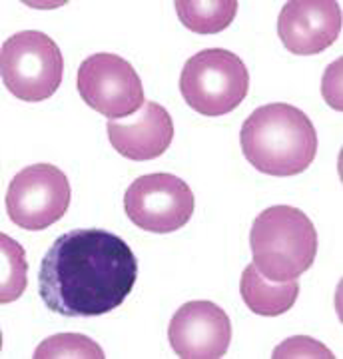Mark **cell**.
<instances>
[{"instance_id":"obj_14","label":"cell","mask_w":343,"mask_h":359,"mask_svg":"<svg viewBox=\"0 0 343 359\" xmlns=\"http://www.w3.org/2000/svg\"><path fill=\"white\" fill-rule=\"evenodd\" d=\"M2 242V285H0V302L11 304L16 302L26 290V259L25 250L8 238L0 236Z\"/></svg>"},{"instance_id":"obj_13","label":"cell","mask_w":343,"mask_h":359,"mask_svg":"<svg viewBox=\"0 0 343 359\" xmlns=\"http://www.w3.org/2000/svg\"><path fill=\"white\" fill-rule=\"evenodd\" d=\"M176 13L182 25L196 34H217L226 30L236 14L238 0H214V2H198V0H176Z\"/></svg>"},{"instance_id":"obj_7","label":"cell","mask_w":343,"mask_h":359,"mask_svg":"<svg viewBox=\"0 0 343 359\" xmlns=\"http://www.w3.org/2000/svg\"><path fill=\"white\" fill-rule=\"evenodd\" d=\"M76 86L82 100L110 120L132 116L146 100L138 72L110 52L92 54L80 65Z\"/></svg>"},{"instance_id":"obj_10","label":"cell","mask_w":343,"mask_h":359,"mask_svg":"<svg viewBox=\"0 0 343 359\" xmlns=\"http://www.w3.org/2000/svg\"><path fill=\"white\" fill-rule=\"evenodd\" d=\"M342 32V6L335 0H292L278 18V36L297 56L328 50Z\"/></svg>"},{"instance_id":"obj_4","label":"cell","mask_w":343,"mask_h":359,"mask_svg":"<svg viewBox=\"0 0 343 359\" xmlns=\"http://www.w3.org/2000/svg\"><path fill=\"white\" fill-rule=\"evenodd\" d=\"M250 72L240 56L224 48L198 52L182 68L180 92L198 114L217 118L234 112L246 100Z\"/></svg>"},{"instance_id":"obj_16","label":"cell","mask_w":343,"mask_h":359,"mask_svg":"<svg viewBox=\"0 0 343 359\" xmlns=\"http://www.w3.org/2000/svg\"><path fill=\"white\" fill-rule=\"evenodd\" d=\"M274 358H333L328 347H323L311 337H292L290 341L276 347Z\"/></svg>"},{"instance_id":"obj_12","label":"cell","mask_w":343,"mask_h":359,"mask_svg":"<svg viewBox=\"0 0 343 359\" xmlns=\"http://www.w3.org/2000/svg\"><path fill=\"white\" fill-rule=\"evenodd\" d=\"M240 294H242L243 304L254 313L264 316V318H278L293 308L300 295V283L297 280L269 282L252 264L243 269Z\"/></svg>"},{"instance_id":"obj_3","label":"cell","mask_w":343,"mask_h":359,"mask_svg":"<svg viewBox=\"0 0 343 359\" xmlns=\"http://www.w3.org/2000/svg\"><path fill=\"white\" fill-rule=\"evenodd\" d=\"M250 248L255 269L269 282H290L314 266L318 231L302 210L271 205L254 219Z\"/></svg>"},{"instance_id":"obj_2","label":"cell","mask_w":343,"mask_h":359,"mask_svg":"<svg viewBox=\"0 0 343 359\" xmlns=\"http://www.w3.org/2000/svg\"><path fill=\"white\" fill-rule=\"evenodd\" d=\"M240 144L246 160L274 178L305 172L318 154V132L304 110L292 104L260 106L246 118Z\"/></svg>"},{"instance_id":"obj_9","label":"cell","mask_w":343,"mask_h":359,"mask_svg":"<svg viewBox=\"0 0 343 359\" xmlns=\"http://www.w3.org/2000/svg\"><path fill=\"white\" fill-rule=\"evenodd\" d=\"M168 339L182 359H222L231 341V323L216 304L188 302L170 321Z\"/></svg>"},{"instance_id":"obj_8","label":"cell","mask_w":343,"mask_h":359,"mask_svg":"<svg viewBox=\"0 0 343 359\" xmlns=\"http://www.w3.org/2000/svg\"><path fill=\"white\" fill-rule=\"evenodd\" d=\"M124 212L134 226L152 233H172L184 228L194 214L190 186L172 174H148L130 184Z\"/></svg>"},{"instance_id":"obj_11","label":"cell","mask_w":343,"mask_h":359,"mask_svg":"<svg viewBox=\"0 0 343 359\" xmlns=\"http://www.w3.org/2000/svg\"><path fill=\"white\" fill-rule=\"evenodd\" d=\"M116 152L132 162H148L164 154L174 140V122L162 104L146 102L134 120L106 124Z\"/></svg>"},{"instance_id":"obj_6","label":"cell","mask_w":343,"mask_h":359,"mask_svg":"<svg viewBox=\"0 0 343 359\" xmlns=\"http://www.w3.org/2000/svg\"><path fill=\"white\" fill-rule=\"evenodd\" d=\"M70 182L60 168L32 164L20 170L6 192V212L18 228L42 231L68 212Z\"/></svg>"},{"instance_id":"obj_15","label":"cell","mask_w":343,"mask_h":359,"mask_svg":"<svg viewBox=\"0 0 343 359\" xmlns=\"http://www.w3.org/2000/svg\"><path fill=\"white\" fill-rule=\"evenodd\" d=\"M60 358H84L102 359V347L82 334H60L44 339L36 351L34 359H60Z\"/></svg>"},{"instance_id":"obj_5","label":"cell","mask_w":343,"mask_h":359,"mask_svg":"<svg viewBox=\"0 0 343 359\" xmlns=\"http://www.w3.org/2000/svg\"><path fill=\"white\" fill-rule=\"evenodd\" d=\"M0 70L2 84L13 96L25 102H42L62 84V52L48 34L22 30L2 44Z\"/></svg>"},{"instance_id":"obj_1","label":"cell","mask_w":343,"mask_h":359,"mask_svg":"<svg viewBox=\"0 0 343 359\" xmlns=\"http://www.w3.org/2000/svg\"><path fill=\"white\" fill-rule=\"evenodd\" d=\"M138 280V259L112 231L80 228L54 240L40 264L39 294L64 318H98L124 304Z\"/></svg>"}]
</instances>
